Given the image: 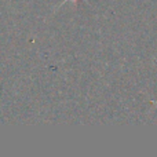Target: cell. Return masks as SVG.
<instances>
[{"label": "cell", "instance_id": "cell-1", "mask_svg": "<svg viewBox=\"0 0 157 157\" xmlns=\"http://www.w3.org/2000/svg\"><path fill=\"white\" fill-rule=\"evenodd\" d=\"M63 2H65V3H66V2H75V3H76L77 0H63ZM65 3H63V4H65Z\"/></svg>", "mask_w": 157, "mask_h": 157}]
</instances>
